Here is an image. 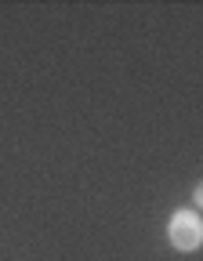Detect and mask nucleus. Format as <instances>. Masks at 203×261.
Here are the masks:
<instances>
[{
	"label": "nucleus",
	"mask_w": 203,
	"mask_h": 261,
	"mask_svg": "<svg viewBox=\"0 0 203 261\" xmlns=\"http://www.w3.org/2000/svg\"><path fill=\"white\" fill-rule=\"evenodd\" d=\"M203 207V185H196V192H192V211H199Z\"/></svg>",
	"instance_id": "obj_2"
},
{
	"label": "nucleus",
	"mask_w": 203,
	"mask_h": 261,
	"mask_svg": "<svg viewBox=\"0 0 203 261\" xmlns=\"http://www.w3.org/2000/svg\"><path fill=\"white\" fill-rule=\"evenodd\" d=\"M167 243H171L178 254H196L203 247V218L192 207H182L171 214L167 221Z\"/></svg>",
	"instance_id": "obj_1"
}]
</instances>
